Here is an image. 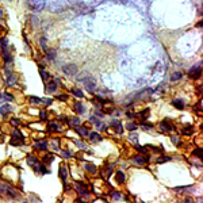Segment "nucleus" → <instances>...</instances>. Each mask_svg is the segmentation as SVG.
Masks as SVG:
<instances>
[{
    "instance_id": "nucleus-1",
    "label": "nucleus",
    "mask_w": 203,
    "mask_h": 203,
    "mask_svg": "<svg viewBox=\"0 0 203 203\" xmlns=\"http://www.w3.org/2000/svg\"><path fill=\"white\" fill-rule=\"evenodd\" d=\"M0 195H3L4 198H8V199H18L20 196L19 192L15 188H12L11 186H7V184L0 186Z\"/></svg>"
},
{
    "instance_id": "nucleus-2",
    "label": "nucleus",
    "mask_w": 203,
    "mask_h": 203,
    "mask_svg": "<svg viewBox=\"0 0 203 203\" xmlns=\"http://www.w3.org/2000/svg\"><path fill=\"white\" fill-rule=\"evenodd\" d=\"M62 72L65 73L67 76H73V75H76V72H77V67H76V65H73V64L64 65V67H62Z\"/></svg>"
},
{
    "instance_id": "nucleus-3",
    "label": "nucleus",
    "mask_w": 203,
    "mask_h": 203,
    "mask_svg": "<svg viewBox=\"0 0 203 203\" xmlns=\"http://www.w3.org/2000/svg\"><path fill=\"white\" fill-rule=\"evenodd\" d=\"M76 190H77V192H79V195H81V196H89V190L86 184L76 183Z\"/></svg>"
},
{
    "instance_id": "nucleus-4",
    "label": "nucleus",
    "mask_w": 203,
    "mask_h": 203,
    "mask_svg": "<svg viewBox=\"0 0 203 203\" xmlns=\"http://www.w3.org/2000/svg\"><path fill=\"white\" fill-rule=\"evenodd\" d=\"M200 70H202V68H200V65L199 67H195V68H192V69L188 72V76H190V79H192V80H198L200 77Z\"/></svg>"
},
{
    "instance_id": "nucleus-5",
    "label": "nucleus",
    "mask_w": 203,
    "mask_h": 203,
    "mask_svg": "<svg viewBox=\"0 0 203 203\" xmlns=\"http://www.w3.org/2000/svg\"><path fill=\"white\" fill-rule=\"evenodd\" d=\"M160 130L161 131H165V133H168V131H172L173 130V125L169 121H161L160 122Z\"/></svg>"
},
{
    "instance_id": "nucleus-6",
    "label": "nucleus",
    "mask_w": 203,
    "mask_h": 203,
    "mask_svg": "<svg viewBox=\"0 0 203 203\" xmlns=\"http://www.w3.org/2000/svg\"><path fill=\"white\" fill-rule=\"evenodd\" d=\"M29 1V6L31 7L33 10H41L44 7V1L42 0H27Z\"/></svg>"
},
{
    "instance_id": "nucleus-7",
    "label": "nucleus",
    "mask_w": 203,
    "mask_h": 203,
    "mask_svg": "<svg viewBox=\"0 0 203 203\" xmlns=\"http://www.w3.org/2000/svg\"><path fill=\"white\" fill-rule=\"evenodd\" d=\"M34 149H39V150H45V149H48V146L49 144L46 142V141H37V142H34Z\"/></svg>"
},
{
    "instance_id": "nucleus-8",
    "label": "nucleus",
    "mask_w": 203,
    "mask_h": 203,
    "mask_svg": "<svg viewBox=\"0 0 203 203\" xmlns=\"http://www.w3.org/2000/svg\"><path fill=\"white\" fill-rule=\"evenodd\" d=\"M133 161L134 162H137V164H146V162L149 161V159L148 157H144V156H141V154H138V156H134L133 157Z\"/></svg>"
},
{
    "instance_id": "nucleus-9",
    "label": "nucleus",
    "mask_w": 203,
    "mask_h": 203,
    "mask_svg": "<svg viewBox=\"0 0 203 203\" xmlns=\"http://www.w3.org/2000/svg\"><path fill=\"white\" fill-rule=\"evenodd\" d=\"M57 86H58V80H54V81H50L48 83V86H46V89H48L49 92H56L57 91Z\"/></svg>"
},
{
    "instance_id": "nucleus-10",
    "label": "nucleus",
    "mask_w": 203,
    "mask_h": 203,
    "mask_svg": "<svg viewBox=\"0 0 203 203\" xmlns=\"http://www.w3.org/2000/svg\"><path fill=\"white\" fill-rule=\"evenodd\" d=\"M3 57H4V61H6V64H11L12 62V56L10 54V51H8V49H3Z\"/></svg>"
},
{
    "instance_id": "nucleus-11",
    "label": "nucleus",
    "mask_w": 203,
    "mask_h": 203,
    "mask_svg": "<svg viewBox=\"0 0 203 203\" xmlns=\"http://www.w3.org/2000/svg\"><path fill=\"white\" fill-rule=\"evenodd\" d=\"M84 84H86V88L88 89V91H91V92H94V91H95V88H96V84H95V81H94V80H89V79H87Z\"/></svg>"
},
{
    "instance_id": "nucleus-12",
    "label": "nucleus",
    "mask_w": 203,
    "mask_h": 203,
    "mask_svg": "<svg viewBox=\"0 0 203 203\" xmlns=\"http://www.w3.org/2000/svg\"><path fill=\"white\" fill-rule=\"evenodd\" d=\"M172 104L175 106V107L178 108V110H184V100H181V99H175L173 102H172Z\"/></svg>"
},
{
    "instance_id": "nucleus-13",
    "label": "nucleus",
    "mask_w": 203,
    "mask_h": 203,
    "mask_svg": "<svg viewBox=\"0 0 203 203\" xmlns=\"http://www.w3.org/2000/svg\"><path fill=\"white\" fill-rule=\"evenodd\" d=\"M60 178L62 180H67L68 179V168L64 167V165H61V168H60Z\"/></svg>"
},
{
    "instance_id": "nucleus-14",
    "label": "nucleus",
    "mask_w": 203,
    "mask_h": 203,
    "mask_svg": "<svg viewBox=\"0 0 203 203\" xmlns=\"http://www.w3.org/2000/svg\"><path fill=\"white\" fill-rule=\"evenodd\" d=\"M11 110H12V107H11L10 104H3L1 107H0V112H1V115H7L8 112H11Z\"/></svg>"
},
{
    "instance_id": "nucleus-15",
    "label": "nucleus",
    "mask_w": 203,
    "mask_h": 203,
    "mask_svg": "<svg viewBox=\"0 0 203 203\" xmlns=\"http://www.w3.org/2000/svg\"><path fill=\"white\" fill-rule=\"evenodd\" d=\"M76 131L81 137H87V136H88V130H87L86 126H79V127H76Z\"/></svg>"
},
{
    "instance_id": "nucleus-16",
    "label": "nucleus",
    "mask_w": 203,
    "mask_h": 203,
    "mask_svg": "<svg viewBox=\"0 0 203 203\" xmlns=\"http://www.w3.org/2000/svg\"><path fill=\"white\" fill-rule=\"evenodd\" d=\"M89 141H91V142H99V141H102L100 134H98V133H91V134H89Z\"/></svg>"
},
{
    "instance_id": "nucleus-17",
    "label": "nucleus",
    "mask_w": 203,
    "mask_h": 203,
    "mask_svg": "<svg viewBox=\"0 0 203 203\" xmlns=\"http://www.w3.org/2000/svg\"><path fill=\"white\" fill-rule=\"evenodd\" d=\"M7 81H8V86H15L16 84V81H18V76H14L12 73H11V75H8V80H7Z\"/></svg>"
},
{
    "instance_id": "nucleus-18",
    "label": "nucleus",
    "mask_w": 203,
    "mask_h": 203,
    "mask_svg": "<svg viewBox=\"0 0 203 203\" xmlns=\"http://www.w3.org/2000/svg\"><path fill=\"white\" fill-rule=\"evenodd\" d=\"M58 130H60V126H58V123H49L48 131H50V133H54V131H58Z\"/></svg>"
},
{
    "instance_id": "nucleus-19",
    "label": "nucleus",
    "mask_w": 203,
    "mask_h": 203,
    "mask_svg": "<svg viewBox=\"0 0 203 203\" xmlns=\"http://www.w3.org/2000/svg\"><path fill=\"white\" fill-rule=\"evenodd\" d=\"M115 179H117L118 183H125V175L122 171H118L117 175H115Z\"/></svg>"
},
{
    "instance_id": "nucleus-20",
    "label": "nucleus",
    "mask_w": 203,
    "mask_h": 203,
    "mask_svg": "<svg viewBox=\"0 0 203 203\" xmlns=\"http://www.w3.org/2000/svg\"><path fill=\"white\" fill-rule=\"evenodd\" d=\"M111 125L115 127V130H117L118 133H122V130H123V129H122V123L119 121H112Z\"/></svg>"
},
{
    "instance_id": "nucleus-21",
    "label": "nucleus",
    "mask_w": 203,
    "mask_h": 203,
    "mask_svg": "<svg viewBox=\"0 0 203 203\" xmlns=\"http://www.w3.org/2000/svg\"><path fill=\"white\" fill-rule=\"evenodd\" d=\"M181 77H183V73L181 72H175L173 75L171 76V81L175 83V81H178V80H180Z\"/></svg>"
},
{
    "instance_id": "nucleus-22",
    "label": "nucleus",
    "mask_w": 203,
    "mask_h": 203,
    "mask_svg": "<svg viewBox=\"0 0 203 203\" xmlns=\"http://www.w3.org/2000/svg\"><path fill=\"white\" fill-rule=\"evenodd\" d=\"M39 72H41V77H42V80H46V79H49V73L45 70V68L42 67H39Z\"/></svg>"
},
{
    "instance_id": "nucleus-23",
    "label": "nucleus",
    "mask_w": 203,
    "mask_h": 203,
    "mask_svg": "<svg viewBox=\"0 0 203 203\" xmlns=\"http://www.w3.org/2000/svg\"><path fill=\"white\" fill-rule=\"evenodd\" d=\"M110 196H111L112 199L118 200V199H121V198H122V195H121V192H119V191H111V192H110Z\"/></svg>"
},
{
    "instance_id": "nucleus-24",
    "label": "nucleus",
    "mask_w": 203,
    "mask_h": 203,
    "mask_svg": "<svg viewBox=\"0 0 203 203\" xmlns=\"http://www.w3.org/2000/svg\"><path fill=\"white\" fill-rule=\"evenodd\" d=\"M102 111L104 112V114H111V112L114 111V107H112V106H103V107H102Z\"/></svg>"
},
{
    "instance_id": "nucleus-25",
    "label": "nucleus",
    "mask_w": 203,
    "mask_h": 203,
    "mask_svg": "<svg viewBox=\"0 0 203 203\" xmlns=\"http://www.w3.org/2000/svg\"><path fill=\"white\" fill-rule=\"evenodd\" d=\"M23 142H25V140H19V138H12L11 140V145L14 146H20L23 145Z\"/></svg>"
},
{
    "instance_id": "nucleus-26",
    "label": "nucleus",
    "mask_w": 203,
    "mask_h": 203,
    "mask_svg": "<svg viewBox=\"0 0 203 203\" xmlns=\"http://www.w3.org/2000/svg\"><path fill=\"white\" fill-rule=\"evenodd\" d=\"M75 110H76V112H79V114L84 112V106H83V103H75Z\"/></svg>"
},
{
    "instance_id": "nucleus-27",
    "label": "nucleus",
    "mask_w": 203,
    "mask_h": 203,
    "mask_svg": "<svg viewBox=\"0 0 203 203\" xmlns=\"http://www.w3.org/2000/svg\"><path fill=\"white\" fill-rule=\"evenodd\" d=\"M86 169H87V172H89V173H96V167L94 164H87Z\"/></svg>"
},
{
    "instance_id": "nucleus-28",
    "label": "nucleus",
    "mask_w": 203,
    "mask_h": 203,
    "mask_svg": "<svg viewBox=\"0 0 203 203\" xmlns=\"http://www.w3.org/2000/svg\"><path fill=\"white\" fill-rule=\"evenodd\" d=\"M181 133H183L184 136H190V134H192V133H194V127H192V126L184 127V129H183V131H181Z\"/></svg>"
},
{
    "instance_id": "nucleus-29",
    "label": "nucleus",
    "mask_w": 203,
    "mask_h": 203,
    "mask_svg": "<svg viewBox=\"0 0 203 203\" xmlns=\"http://www.w3.org/2000/svg\"><path fill=\"white\" fill-rule=\"evenodd\" d=\"M38 162V160H37V157H34V156H27V164L29 165H34Z\"/></svg>"
},
{
    "instance_id": "nucleus-30",
    "label": "nucleus",
    "mask_w": 203,
    "mask_h": 203,
    "mask_svg": "<svg viewBox=\"0 0 203 203\" xmlns=\"http://www.w3.org/2000/svg\"><path fill=\"white\" fill-rule=\"evenodd\" d=\"M54 160V157H53V154H46L44 157V164H49V162H51Z\"/></svg>"
},
{
    "instance_id": "nucleus-31",
    "label": "nucleus",
    "mask_w": 203,
    "mask_h": 203,
    "mask_svg": "<svg viewBox=\"0 0 203 203\" xmlns=\"http://www.w3.org/2000/svg\"><path fill=\"white\" fill-rule=\"evenodd\" d=\"M79 123H80V119H79V118H72V119L69 121V126H72V127L77 126Z\"/></svg>"
},
{
    "instance_id": "nucleus-32",
    "label": "nucleus",
    "mask_w": 203,
    "mask_h": 203,
    "mask_svg": "<svg viewBox=\"0 0 203 203\" xmlns=\"http://www.w3.org/2000/svg\"><path fill=\"white\" fill-rule=\"evenodd\" d=\"M72 94L75 96H77V98H83V96H84V95H83V92L80 91V89H77V88H73L72 89Z\"/></svg>"
},
{
    "instance_id": "nucleus-33",
    "label": "nucleus",
    "mask_w": 203,
    "mask_h": 203,
    "mask_svg": "<svg viewBox=\"0 0 203 203\" xmlns=\"http://www.w3.org/2000/svg\"><path fill=\"white\" fill-rule=\"evenodd\" d=\"M46 54H48L49 60H53V58L56 57V50H53V49H51V50H46Z\"/></svg>"
},
{
    "instance_id": "nucleus-34",
    "label": "nucleus",
    "mask_w": 203,
    "mask_h": 203,
    "mask_svg": "<svg viewBox=\"0 0 203 203\" xmlns=\"http://www.w3.org/2000/svg\"><path fill=\"white\" fill-rule=\"evenodd\" d=\"M194 154L198 156L199 159H202V156H203V150H202V148H198V149L194 150Z\"/></svg>"
},
{
    "instance_id": "nucleus-35",
    "label": "nucleus",
    "mask_w": 203,
    "mask_h": 203,
    "mask_svg": "<svg viewBox=\"0 0 203 203\" xmlns=\"http://www.w3.org/2000/svg\"><path fill=\"white\" fill-rule=\"evenodd\" d=\"M12 136H15L14 138H19V140H23V134L20 133V131H18V130H14Z\"/></svg>"
},
{
    "instance_id": "nucleus-36",
    "label": "nucleus",
    "mask_w": 203,
    "mask_h": 203,
    "mask_svg": "<svg viewBox=\"0 0 203 203\" xmlns=\"http://www.w3.org/2000/svg\"><path fill=\"white\" fill-rule=\"evenodd\" d=\"M30 103H31V104H39V103H41V99L31 96V98H30Z\"/></svg>"
},
{
    "instance_id": "nucleus-37",
    "label": "nucleus",
    "mask_w": 203,
    "mask_h": 203,
    "mask_svg": "<svg viewBox=\"0 0 203 203\" xmlns=\"http://www.w3.org/2000/svg\"><path fill=\"white\" fill-rule=\"evenodd\" d=\"M89 122H92V123H95L98 127H100V121H99V119H96L95 117H91V118H89Z\"/></svg>"
},
{
    "instance_id": "nucleus-38",
    "label": "nucleus",
    "mask_w": 203,
    "mask_h": 203,
    "mask_svg": "<svg viewBox=\"0 0 203 203\" xmlns=\"http://www.w3.org/2000/svg\"><path fill=\"white\" fill-rule=\"evenodd\" d=\"M0 45H1V48L3 49H6L7 46H8V42H7V39L4 38V37L3 38H0Z\"/></svg>"
},
{
    "instance_id": "nucleus-39",
    "label": "nucleus",
    "mask_w": 203,
    "mask_h": 203,
    "mask_svg": "<svg viewBox=\"0 0 203 203\" xmlns=\"http://www.w3.org/2000/svg\"><path fill=\"white\" fill-rule=\"evenodd\" d=\"M6 33H7V29L4 27V26L0 25V38H3L4 35H6Z\"/></svg>"
},
{
    "instance_id": "nucleus-40",
    "label": "nucleus",
    "mask_w": 203,
    "mask_h": 203,
    "mask_svg": "<svg viewBox=\"0 0 203 203\" xmlns=\"http://www.w3.org/2000/svg\"><path fill=\"white\" fill-rule=\"evenodd\" d=\"M39 115H41V119H42V121H46V119H48V112L45 111V110H42V111L39 112Z\"/></svg>"
},
{
    "instance_id": "nucleus-41",
    "label": "nucleus",
    "mask_w": 203,
    "mask_h": 203,
    "mask_svg": "<svg viewBox=\"0 0 203 203\" xmlns=\"http://www.w3.org/2000/svg\"><path fill=\"white\" fill-rule=\"evenodd\" d=\"M165 161H171V157H168V156H164V157H160V159L157 160V162H165Z\"/></svg>"
},
{
    "instance_id": "nucleus-42",
    "label": "nucleus",
    "mask_w": 203,
    "mask_h": 203,
    "mask_svg": "<svg viewBox=\"0 0 203 203\" xmlns=\"http://www.w3.org/2000/svg\"><path fill=\"white\" fill-rule=\"evenodd\" d=\"M11 125H12V126H15V127H18L20 125V121H19V119H16V118H14V119H11Z\"/></svg>"
},
{
    "instance_id": "nucleus-43",
    "label": "nucleus",
    "mask_w": 203,
    "mask_h": 203,
    "mask_svg": "<svg viewBox=\"0 0 203 203\" xmlns=\"http://www.w3.org/2000/svg\"><path fill=\"white\" fill-rule=\"evenodd\" d=\"M136 150H138L140 153H146V148H144V146H140V145H136Z\"/></svg>"
},
{
    "instance_id": "nucleus-44",
    "label": "nucleus",
    "mask_w": 203,
    "mask_h": 203,
    "mask_svg": "<svg viewBox=\"0 0 203 203\" xmlns=\"http://www.w3.org/2000/svg\"><path fill=\"white\" fill-rule=\"evenodd\" d=\"M51 146H53L54 150H58V149H60V148H58V141L57 140H53V141H51Z\"/></svg>"
},
{
    "instance_id": "nucleus-45",
    "label": "nucleus",
    "mask_w": 203,
    "mask_h": 203,
    "mask_svg": "<svg viewBox=\"0 0 203 203\" xmlns=\"http://www.w3.org/2000/svg\"><path fill=\"white\" fill-rule=\"evenodd\" d=\"M172 142H173L175 145H180V138H179V137H176V136H173V137H172Z\"/></svg>"
},
{
    "instance_id": "nucleus-46",
    "label": "nucleus",
    "mask_w": 203,
    "mask_h": 203,
    "mask_svg": "<svg viewBox=\"0 0 203 203\" xmlns=\"http://www.w3.org/2000/svg\"><path fill=\"white\" fill-rule=\"evenodd\" d=\"M39 44H41V48L44 49L45 51L48 50V48H46V44H45V38H41V39H39Z\"/></svg>"
},
{
    "instance_id": "nucleus-47",
    "label": "nucleus",
    "mask_w": 203,
    "mask_h": 203,
    "mask_svg": "<svg viewBox=\"0 0 203 203\" xmlns=\"http://www.w3.org/2000/svg\"><path fill=\"white\" fill-rule=\"evenodd\" d=\"M148 114H149V108H146L145 111H142V112H141V117H142L144 119H146V118L149 117V115H148Z\"/></svg>"
},
{
    "instance_id": "nucleus-48",
    "label": "nucleus",
    "mask_w": 203,
    "mask_h": 203,
    "mask_svg": "<svg viewBox=\"0 0 203 203\" xmlns=\"http://www.w3.org/2000/svg\"><path fill=\"white\" fill-rule=\"evenodd\" d=\"M141 127H142L144 130H150V129H152V125H149V123H142V125H141Z\"/></svg>"
},
{
    "instance_id": "nucleus-49",
    "label": "nucleus",
    "mask_w": 203,
    "mask_h": 203,
    "mask_svg": "<svg viewBox=\"0 0 203 203\" xmlns=\"http://www.w3.org/2000/svg\"><path fill=\"white\" fill-rule=\"evenodd\" d=\"M127 129H129V130H136L137 125L134 123V122H133V123H129V125H127Z\"/></svg>"
},
{
    "instance_id": "nucleus-50",
    "label": "nucleus",
    "mask_w": 203,
    "mask_h": 203,
    "mask_svg": "<svg viewBox=\"0 0 203 203\" xmlns=\"http://www.w3.org/2000/svg\"><path fill=\"white\" fill-rule=\"evenodd\" d=\"M41 103H45V104H46V106H49V104H50V103H51V99H42V100H41Z\"/></svg>"
},
{
    "instance_id": "nucleus-51",
    "label": "nucleus",
    "mask_w": 203,
    "mask_h": 203,
    "mask_svg": "<svg viewBox=\"0 0 203 203\" xmlns=\"http://www.w3.org/2000/svg\"><path fill=\"white\" fill-rule=\"evenodd\" d=\"M57 99L58 100H68V95H58Z\"/></svg>"
},
{
    "instance_id": "nucleus-52",
    "label": "nucleus",
    "mask_w": 203,
    "mask_h": 203,
    "mask_svg": "<svg viewBox=\"0 0 203 203\" xmlns=\"http://www.w3.org/2000/svg\"><path fill=\"white\" fill-rule=\"evenodd\" d=\"M3 18H4V12H3V10L0 8V20L3 19Z\"/></svg>"
},
{
    "instance_id": "nucleus-53",
    "label": "nucleus",
    "mask_w": 203,
    "mask_h": 203,
    "mask_svg": "<svg viewBox=\"0 0 203 203\" xmlns=\"http://www.w3.org/2000/svg\"><path fill=\"white\" fill-rule=\"evenodd\" d=\"M64 156H65V157H70V153L69 152H64Z\"/></svg>"
}]
</instances>
